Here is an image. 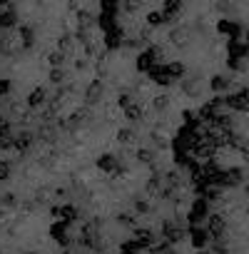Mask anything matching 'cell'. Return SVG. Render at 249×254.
Instances as JSON below:
<instances>
[{"label": "cell", "instance_id": "obj_36", "mask_svg": "<svg viewBox=\"0 0 249 254\" xmlns=\"http://www.w3.org/2000/svg\"><path fill=\"white\" fill-rule=\"evenodd\" d=\"M152 107H155L157 112H165V110L170 107V97H167V95H160V97H155V102H152Z\"/></svg>", "mask_w": 249, "mask_h": 254}, {"label": "cell", "instance_id": "obj_59", "mask_svg": "<svg viewBox=\"0 0 249 254\" xmlns=\"http://www.w3.org/2000/svg\"><path fill=\"white\" fill-rule=\"evenodd\" d=\"M3 125H5V120H3V117H0V127H3Z\"/></svg>", "mask_w": 249, "mask_h": 254}, {"label": "cell", "instance_id": "obj_4", "mask_svg": "<svg viewBox=\"0 0 249 254\" xmlns=\"http://www.w3.org/2000/svg\"><path fill=\"white\" fill-rule=\"evenodd\" d=\"M207 232L219 242V239H224V234H227V222H224V217H219V214H212L209 219H207Z\"/></svg>", "mask_w": 249, "mask_h": 254}, {"label": "cell", "instance_id": "obj_35", "mask_svg": "<svg viewBox=\"0 0 249 254\" xmlns=\"http://www.w3.org/2000/svg\"><path fill=\"white\" fill-rule=\"evenodd\" d=\"M117 140H120V142H124V145H127V142H132V140H135V132L130 130V127H122V130L117 132Z\"/></svg>", "mask_w": 249, "mask_h": 254}, {"label": "cell", "instance_id": "obj_20", "mask_svg": "<svg viewBox=\"0 0 249 254\" xmlns=\"http://www.w3.org/2000/svg\"><path fill=\"white\" fill-rule=\"evenodd\" d=\"M135 239L142 244V249L145 247H150V249L155 247V232L152 229H135Z\"/></svg>", "mask_w": 249, "mask_h": 254}, {"label": "cell", "instance_id": "obj_51", "mask_svg": "<svg viewBox=\"0 0 249 254\" xmlns=\"http://www.w3.org/2000/svg\"><path fill=\"white\" fill-rule=\"evenodd\" d=\"M117 222H122V224H132L135 217H132V214H117Z\"/></svg>", "mask_w": 249, "mask_h": 254}, {"label": "cell", "instance_id": "obj_1", "mask_svg": "<svg viewBox=\"0 0 249 254\" xmlns=\"http://www.w3.org/2000/svg\"><path fill=\"white\" fill-rule=\"evenodd\" d=\"M207 217H209V202H207L204 197L194 199V202H192V209H189V214H187V224H189V227H199Z\"/></svg>", "mask_w": 249, "mask_h": 254}, {"label": "cell", "instance_id": "obj_48", "mask_svg": "<svg viewBox=\"0 0 249 254\" xmlns=\"http://www.w3.org/2000/svg\"><path fill=\"white\" fill-rule=\"evenodd\" d=\"M48 197H50V190L48 187H43V190H38V194H35V202H48Z\"/></svg>", "mask_w": 249, "mask_h": 254}, {"label": "cell", "instance_id": "obj_25", "mask_svg": "<svg viewBox=\"0 0 249 254\" xmlns=\"http://www.w3.org/2000/svg\"><path fill=\"white\" fill-rule=\"evenodd\" d=\"M242 180H244V170H242V167H232V170H227V187H237Z\"/></svg>", "mask_w": 249, "mask_h": 254}, {"label": "cell", "instance_id": "obj_16", "mask_svg": "<svg viewBox=\"0 0 249 254\" xmlns=\"http://www.w3.org/2000/svg\"><path fill=\"white\" fill-rule=\"evenodd\" d=\"M45 100H48L45 87H35V90L30 92V97H28V105H30V110H38V107L45 105Z\"/></svg>", "mask_w": 249, "mask_h": 254}, {"label": "cell", "instance_id": "obj_41", "mask_svg": "<svg viewBox=\"0 0 249 254\" xmlns=\"http://www.w3.org/2000/svg\"><path fill=\"white\" fill-rule=\"evenodd\" d=\"M50 63H53V67H60V65L65 63V53H60V50L50 53Z\"/></svg>", "mask_w": 249, "mask_h": 254}, {"label": "cell", "instance_id": "obj_52", "mask_svg": "<svg viewBox=\"0 0 249 254\" xmlns=\"http://www.w3.org/2000/svg\"><path fill=\"white\" fill-rule=\"evenodd\" d=\"M10 147H15V142H10V140H0V152H8Z\"/></svg>", "mask_w": 249, "mask_h": 254}, {"label": "cell", "instance_id": "obj_47", "mask_svg": "<svg viewBox=\"0 0 249 254\" xmlns=\"http://www.w3.org/2000/svg\"><path fill=\"white\" fill-rule=\"evenodd\" d=\"M10 162H0V180H8L10 177Z\"/></svg>", "mask_w": 249, "mask_h": 254}, {"label": "cell", "instance_id": "obj_29", "mask_svg": "<svg viewBox=\"0 0 249 254\" xmlns=\"http://www.w3.org/2000/svg\"><path fill=\"white\" fill-rule=\"evenodd\" d=\"M167 20H170V18L165 15V10H162V8H160V10H152V13L147 15V23H150L152 28H157V25H165Z\"/></svg>", "mask_w": 249, "mask_h": 254}, {"label": "cell", "instance_id": "obj_45", "mask_svg": "<svg viewBox=\"0 0 249 254\" xmlns=\"http://www.w3.org/2000/svg\"><path fill=\"white\" fill-rule=\"evenodd\" d=\"M204 199H207V202H219V199H222V192H219L217 187H212V190H207Z\"/></svg>", "mask_w": 249, "mask_h": 254}, {"label": "cell", "instance_id": "obj_18", "mask_svg": "<svg viewBox=\"0 0 249 254\" xmlns=\"http://www.w3.org/2000/svg\"><path fill=\"white\" fill-rule=\"evenodd\" d=\"M33 140H35V135H33L30 130H23V132L15 137V150L28 152V150H30V145H33Z\"/></svg>", "mask_w": 249, "mask_h": 254}, {"label": "cell", "instance_id": "obj_38", "mask_svg": "<svg viewBox=\"0 0 249 254\" xmlns=\"http://www.w3.org/2000/svg\"><path fill=\"white\" fill-rule=\"evenodd\" d=\"M137 160L145 162V165H155V152L152 150H140L137 152Z\"/></svg>", "mask_w": 249, "mask_h": 254}, {"label": "cell", "instance_id": "obj_55", "mask_svg": "<svg viewBox=\"0 0 249 254\" xmlns=\"http://www.w3.org/2000/svg\"><path fill=\"white\" fill-rule=\"evenodd\" d=\"M75 67H77V70H87V60H77Z\"/></svg>", "mask_w": 249, "mask_h": 254}, {"label": "cell", "instance_id": "obj_7", "mask_svg": "<svg viewBox=\"0 0 249 254\" xmlns=\"http://www.w3.org/2000/svg\"><path fill=\"white\" fill-rule=\"evenodd\" d=\"M187 232H189V239H192V247L202 252V249L207 247V242H209V232H207V229H202V227H189Z\"/></svg>", "mask_w": 249, "mask_h": 254}, {"label": "cell", "instance_id": "obj_2", "mask_svg": "<svg viewBox=\"0 0 249 254\" xmlns=\"http://www.w3.org/2000/svg\"><path fill=\"white\" fill-rule=\"evenodd\" d=\"M185 234H187V229H182L177 222H172V219H165L162 222V237H165V242H170V244L182 242Z\"/></svg>", "mask_w": 249, "mask_h": 254}, {"label": "cell", "instance_id": "obj_39", "mask_svg": "<svg viewBox=\"0 0 249 254\" xmlns=\"http://www.w3.org/2000/svg\"><path fill=\"white\" fill-rule=\"evenodd\" d=\"M167 182H170L172 190H177V187H182V175L172 170V172H167Z\"/></svg>", "mask_w": 249, "mask_h": 254}, {"label": "cell", "instance_id": "obj_33", "mask_svg": "<svg viewBox=\"0 0 249 254\" xmlns=\"http://www.w3.org/2000/svg\"><path fill=\"white\" fill-rule=\"evenodd\" d=\"M38 137H40V140H45V142H55V137H58V135H55V127H50V125H43Z\"/></svg>", "mask_w": 249, "mask_h": 254}, {"label": "cell", "instance_id": "obj_10", "mask_svg": "<svg viewBox=\"0 0 249 254\" xmlns=\"http://www.w3.org/2000/svg\"><path fill=\"white\" fill-rule=\"evenodd\" d=\"M147 75H150V80H152V82H157V85H162V87H167V85H172V82H175V80L167 75V67H165V65H155Z\"/></svg>", "mask_w": 249, "mask_h": 254}, {"label": "cell", "instance_id": "obj_23", "mask_svg": "<svg viewBox=\"0 0 249 254\" xmlns=\"http://www.w3.org/2000/svg\"><path fill=\"white\" fill-rule=\"evenodd\" d=\"M60 219L70 224V222L80 219V209H77L75 204H65V207H60Z\"/></svg>", "mask_w": 249, "mask_h": 254}, {"label": "cell", "instance_id": "obj_49", "mask_svg": "<svg viewBox=\"0 0 249 254\" xmlns=\"http://www.w3.org/2000/svg\"><path fill=\"white\" fill-rule=\"evenodd\" d=\"M10 90H13L10 80H0V95H10Z\"/></svg>", "mask_w": 249, "mask_h": 254}, {"label": "cell", "instance_id": "obj_50", "mask_svg": "<svg viewBox=\"0 0 249 254\" xmlns=\"http://www.w3.org/2000/svg\"><path fill=\"white\" fill-rule=\"evenodd\" d=\"M182 120H185L187 125H192V122H194V110H182Z\"/></svg>", "mask_w": 249, "mask_h": 254}, {"label": "cell", "instance_id": "obj_8", "mask_svg": "<svg viewBox=\"0 0 249 254\" xmlns=\"http://www.w3.org/2000/svg\"><path fill=\"white\" fill-rule=\"evenodd\" d=\"M122 40H124V33H122L120 25H115L112 30L105 33V48H107V50H117V48L122 45Z\"/></svg>", "mask_w": 249, "mask_h": 254}, {"label": "cell", "instance_id": "obj_54", "mask_svg": "<svg viewBox=\"0 0 249 254\" xmlns=\"http://www.w3.org/2000/svg\"><path fill=\"white\" fill-rule=\"evenodd\" d=\"M3 204H15V197L13 194H3V199H0Z\"/></svg>", "mask_w": 249, "mask_h": 254}, {"label": "cell", "instance_id": "obj_22", "mask_svg": "<svg viewBox=\"0 0 249 254\" xmlns=\"http://www.w3.org/2000/svg\"><path fill=\"white\" fill-rule=\"evenodd\" d=\"M18 33H20L23 48H33V45H35V30H33L30 25H20V28H18Z\"/></svg>", "mask_w": 249, "mask_h": 254}, {"label": "cell", "instance_id": "obj_53", "mask_svg": "<svg viewBox=\"0 0 249 254\" xmlns=\"http://www.w3.org/2000/svg\"><path fill=\"white\" fill-rule=\"evenodd\" d=\"M137 8H140V3H122V10H127V13H132Z\"/></svg>", "mask_w": 249, "mask_h": 254}, {"label": "cell", "instance_id": "obj_19", "mask_svg": "<svg viewBox=\"0 0 249 254\" xmlns=\"http://www.w3.org/2000/svg\"><path fill=\"white\" fill-rule=\"evenodd\" d=\"M229 85H232V77H229V75H214V77L209 80L212 92H224Z\"/></svg>", "mask_w": 249, "mask_h": 254}, {"label": "cell", "instance_id": "obj_27", "mask_svg": "<svg viewBox=\"0 0 249 254\" xmlns=\"http://www.w3.org/2000/svg\"><path fill=\"white\" fill-rule=\"evenodd\" d=\"M145 190H147V194H150V197H162V192H165V190H162V185H160V175H155V177L145 185Z\"/></svg>", "mask_w": 249, "mask_h": 254}, {"label": "cell", "instance_id": "obj_46", "mask_svg": "<svg viewBox=\"0 0 249 254\" xmlns=\"http://www.w3.org/2000/svg\"><path fill=\"white\" fill-rule=\"evenodd\" d=\"M117 105H120V107H124V110H127V107L132 105V97H130V92H122V95L117 97Z\"/></svg>", "mask_w": 249, "mask_h": 254}, {"label": "cell", "instance_id": "obj_9", "mask_svg": "<svg viewBox=\"0 0 249 254\" xmlns=\"http://www.w3.org/2000/svg\"><path fill=\"white\" fill-rule=\"evenodd\" d=\"M217 33H224L232 40H239L242 38V25L239 23H232V20H219L217 23Z\"/></svg>", "mask_w": 249, "mask_h": 254}, {"label": "cell", "instance_id": "obj_3", "mask_svg": "<svg viewBox=\"0 0 249 254\" xmlns=\"http://www.w3.org/2000/svg\"><path fill=\"white\" fill-rule=\"evenodd\" d=\"M214 152H217V145L209 140V135L202 137V140H197V142L192 145V155H194V157H204V160H209V157H214Z\"/></svg>", "mask_w": 249, "mask_h": 254}, {"label": "cell", "instance_id": "obj_37", "mask_svg": "<svg viewBox=\"0 0 249 254\" xmlns=\"http://www.w3.org/2000/svg\"><path fill=\"white\" fill-rule=\"evenodd\" d=\"M58 45H60V53H65V55L72 53V38H70V35H62V38L58 40Z\"/></svg>", "mask_w": 249, "mask_h": 254}, {"label": "cell", "instance_id": "obj_12", "mask_svg": "<svg viewBox=\"0 0 249 254\" xmlns=\"http://www.w3.org/2000/svg\"><path fill=\"white\" fill-rule=\"evenodd\" d=\"M18 50H20V43H15L13 33H5L3 38H0V53H3V55H13Z\"/></svg>", "mask_w": 249, "mask_h": 254}, {"label": "cell", "instance_id": "obj_62", "mask_svg": "<svg viewBox=\"0 0 249 254\" xmlns=\"http://www.w3.org/2000/svg\"><path fill=\"white\" fill-rule=\"evenodd\" d=\"M28 254H33V252H28Z\"/></svg>", "mask_w": 249, "mask_h": 254}, {"label": "cell", "instance_id": "obj_15", "mask_svg": "<svg viewBox=\"0 0 249 254\" xmlns=\"http://www.w3.org/2000/svg\"><path fill=\"white\" fill-rule=\"evenodd\" d=\"M229 58H237V60H242V58H247L249 55V45L247 43H239V40H229Z\"/></svg>", "mask_w": 249, "mask_h": 254}, {"label": "cell", "instance_id": "obj_30", "mask_svg": "<svg viewBox=\"0 0 249 254\" xmlns=\"http://www.w3.org/2000/svg\"><path fill=\"white\" fill-rule=\"evenodd\" d=\"M97 25L107 33V30H112L115 28V15H107V13H100L97 15Z\"/></svg>", "mask_w": 249, "mask_h": 254}, {"label": "cell", "instance_id": "obj_6", "mask_svg": "<svg viewBox=\"0 0 249 254\" xmlns=\"http://www.w3.org/2000/svg\"><path fill=\"white\" fill-rule=\"evenodd\" d=\"M50 237L55 239V242H60L62 247H67L70 244V234H67V222H53V227H50Z\"/></svg>", "mask_w": 249, "mask_h": 254}, {"label": "cell", "instance_id": "obj_44", "mask_svg": "<svg viewBox=\"0 0 249 254\" xmlns=\"http://www.w3.org/2000/svg\"><path fill=\"white\" fill-rule=\"evenodd\" d=\"M212 252H214V254H229V247H227L224 239H219V242L212 244Z\"/></svg>", "mask_w": 249, "mask_h": 254}, {"label": "cell", "instance_id": "obj_11", "mask_svg": "<svg viewBox=\"0 0 249 254\" xmlns=\"http://www.w3.org/2000/svg\"><path fill=\"white\" fill-rule=\"evenodd\" d=\"M102 92H105V85H102L100 80L90 82V87H87V92H85V102H87V105H97V102L102 100Z\"/></svg>", "mask_w": 249, "mask_h": 254}, {"label": "cell", "instance_id": "obj_32", "mask_svg": "<svg viewBox=\"0 0 249 254\" xmlns=\"http://www.w3.org/2000/svg\"><path fill=\"white\" fill-rule=\"evenodd\" d=\"M124 117H127L130 122H137V120H142V107H140V105H130L127 110H124Z\"/></svg>", "mask_w": 249, "mask_h": 254}, {"label": "cell", "instance_id": "obj_34", "mask_svg": "<svg viewBox=\"0 0 249 254\" xmlns=\"http://www.w3.org/2000/svg\"><path fill=\"white\" fill-rule=\"evenodd\" d=\"M150 254H175V249H172L170 242H162V244H155V247L150 249Z\"/></svg>", "mask_w": 249, "mask_h": 254}, {"label": "cell", "instance_id": "obj_58", "mask_svg": "<svg viewBox=\"0 0 249 254\" xmlns=\"http://www.w3.org/2000/svg\"><path fill=\"white\" fill-rule=\"evenodd\" d=\"M120 254H137V252H120Z\"/></svg>", "mask_w": 249, "mask_h": 254}, {"label": "cell", "instance_id": "obj_42", "mask_svg": "<svg viewBox=\"0 0 249 254\" xmlns=\"http://www.w3.org/2000/svg\"><path fill=\"white\" fill-rule=\"evenodd\" d=\"M62 80H65V72H62L60 67H53V70H50V82H55V85H60Z\"/></svg>", "mask_w": 249, "mask_h": 254}, {"label": "cell", "instance_id": "obj_13", "mask_svg": "<svg viewBox=\"0 0 249 254\" xmlns=\"http://www.w3.org/2000/svg\"><path fill=\"white\" fill-rule=\"evenodd\" d=\"M170 40H172L177 48H187V45H189V40H192V35H189V30H187V28H175V30L170 33Z\"/></svg>", "mask_w": 249, "mask_h": 254}, {"label": "cell", "instance_id": "obj_61", "mask_svg": "<svg viewBox=\"0 0 249 254\" xmlns=\"http://www.w3.org/2000/svg\"><path fill=\"white\" fill-rule=\"evenodd\" d=\"M247 194H249V185H247Z\"/></svg>", "mask_w": 249, "mask_h": 254}, {"label": "cell", "instance_id": "obj_63", "mask_svg": "<svg viewBox=\"0 0 249 254\" xmlns=\"http://www.w3.org/2000/svg\"><path fill=\"white\" fill-rule=\"evenodd\" d=\"M0 38H3V35H0Z\"/></svg>", "mask_w": 249, "mask_h": 254}, {"label": "cell", "instance_id": "obj_14", "mask_svg": "<svg viewBox=\"0 0 249 254\" xmlns=\"http://www.w3.org/2000/svg\"><path fill=\"white\" fill-rule=\"evenodd\" d=\"M18 25V15H15V5L8 3V10L5 13H0V28H15Z\"/></svg>", "mask_w": 249, "mask_h": 254}, {"label": "cell", "instance_id": "obj_28", "mask_svg": "<svg viewBox=\"0 0 249 254\" xmlns=\"http://www.w3.org/2000/svg\"><path fill=\"white\" fill-rule=\"evenodd\" d=\"M77 23H80V28L97 25V15H92L90 10H80V13H77Z\"/></svg>", "mask_w": 249, "mask_h": 254}, {"label": "cell", "instance_id": "obj_24", "mask_svg": "<svg viewBox=\"0 0 249 254\" xmlns=\"http://www.w3.org/2000/svg\"><path fill=\"white\" fill-rule=\"evenodd\" d=\"M165 67H167V75H170L172 80H182V77H185V72H187L185 63H167Z\"/></svg>", "mask_w": 249, "mask_h": 254}, {"label": "cell", "instance_id": "obj_5", "mask_svg": "<svg viewBox=\"0 0 249 254\" xmlns=\"http://www.w3.org/2000/svg\"><path fill=\"white\" fill-rule=\"evenodd\" d=\"M97 170L100 172H107V175H120V172H124V165H120L112 155H102L97 160Z\"/></svg>", "mask_w": 249, "mask_h": 254}, {"label": "cell", "instance_id": "obj_40", "mask_svg": "<svg viewBox=\"0 0 249 254\" xmlns=\"http://www.w3.org/2000/svg\"><path fill=\"white\" fill-rule=\"evenodd\" d=\"M150 137H152V142H155V145H157L160 150H167V147H170V142H167V137H162L160 132H152Z\"/></svg>", "mask_w": 249, "mask_h": 254}, {"label": "cell", "instance_id": "obj_26", "mask_svg": "<svg viewBox=\"0 0 249 254\" xmlns=\"http://www.w3.org/2000/svg\"><path fill=\"white\" fill-rule=\"evenodd\" d=\"M162 10H165V15L170 18V20H175L177 15H182L180 10H182V3H177V0H167V3L162 5Z\"/></svg>", "mask_w": 249, "mask_h": 254}, {"label": "cell", "instance_id": "obj_31", "mask_svg": "<svg viewBox=\"0 0 249 254\" xmlns=\"http://www.w3.org/2000/svg\"><path fill=\"white\" fill-rule=\"evenodd\" d=\"M185 92L189 95V97H197L199 95V77H192V80H185Z\"/></svg>", "mask_w": 249, "mask_h": 254}, {"label": "cell", "instance_id": "obj_60", "mask_svg": "<svg viewBox=\"0 0 249 254\" xmlns=\"http://www.w3.org/2000/svg\"><path fill=\"white\" fill-rule=\"evenodd\" d=\"M247 45H249V30H247Z\"/></svg>", "mask_w": 249, "mask_h": 254}, {"label": "cell", "instance_id": "obj_21", "mask_svg": "<svg viewBox=\"0 0 249 254\" xmlns=\"http://www.w3.org/2000/svg\"><path fill=\"white\" fill-rule=\"evenodd\" d=\"M155 65H157V63H155V55H152L150 50H147V53H142V55L137 58V70H140V72H150Z\"/></svg>", "mask_w": 249, "mask_h": 254}, {"label": "cell", "instance_id": "obj_43", "mask_svg": "<svg viewBox=\"0 0 249 254\" xmlns=\"http://www.w3.org/2000/svg\"><path fill=\"white\" fill-rule=\"evenodd\" d=\"M135 212H137V214H150L152 207H150L145 199H137V202H135Z\"/></svg>", "mask_w": 249, "mask_h": 254}, {"label": "cell", "instance_id": "obj_57", "mask_svg": "<svg viewBox=\"0 0 249 254\" xmlns=\"http://www.w3.org/2000/svg\"><path fill=\"white\" fill-rule=\"evenodd\" d=\"M194 254H212V252H204V249H202V252H194Z\"/></svg>", "mask_w": 249, "mask_h": 254}, {"label": "cell", "instance_id": "obj_56", "mask_svg": "<svg viewBox=\"0 0 249 254\" xmlns=\"http://www.w3.org/2000/svg\"><path fill=\"white\" fill-rule=\"evenodd\" d=\"M23 209H25V212H33L35 204H33V202H23Z\"/></svg>", "mask_w": 249, "mask_h": 254}, {"label": "cell", "instance_id": "obj_17", "mask_svg": "<svg viewBox=\"0 0 249 254\" xmlns=\"http://www.w3.org/2000/svg\"><path fill=\"white\" fill-rule=\"evenodd\" d=\"M227 107H232L234 112H249V107H247V102H244V97H242V92H234V95H227Z\"/></svg>", "mask_w": 249, "mask_h": 254}]
</instances>
